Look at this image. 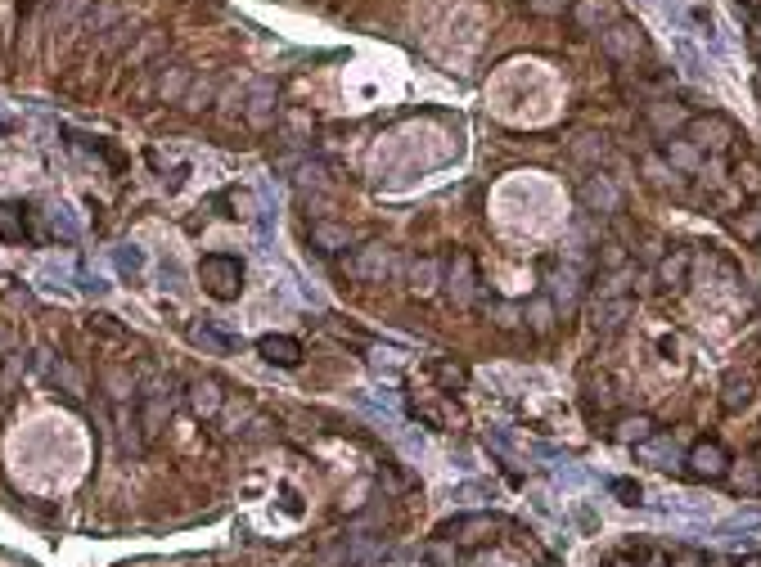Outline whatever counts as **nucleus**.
Returning a JSON list of instances; mask_svg holds the SVG:
<instances>
[{
    "label": "nucleus",
    "instance_id": "obj_29",
    "mask_svg": "<svg viewBox=\"0 0 761 567\" xmlns=\"http://www.w3.org/2000/svg\"><path fill=\"white\" fill-rule=\"evenodd\" d=\"M726 410H744L748 401H753V383L748 378H726Z\"/></svg>",
    "mask_w": 761,
    "mask_h": 567
},
{
    "label": "nucleus",
    "instance_id": "obj_8",
    "mask_svg": "<svg viewBox=\"0 0 761 567\" xmlns=\"http://www.w3.org/2000/svg\"><path fill=\"white\" fill-rule=\"evenodd\" d=\"M279 113V91H275V82H257L253 91H249V104H244V122L253 126V131H266L270 122Z\"/></svg>",
    "mask_w": 761,
    "mask_h": 567
},
{
    "label": "nucleus",
    "instance_id": "obj_30",
    "mask_svg": "<svg viewBox=\"0 0 761 567\" xmlns=\"http://www.w3.org/2000/svg\"><path fill=\"white\" fill-rule=\"evenodd\" d=\"M631 266H622V270H613V275H609V284H600V302H604V298H631Z\"/></svg>",
    "mask_w": 761,
    "mask_h": 567
},
{
    "label": "nucleus",
    "instance_id": "obj_36",
    "mask_svg": "<svg viewBox=\"0 0 761 567\" xmlns=\"http://www.w3.org/2000/svg\"><path fill=\"white\" fill-rule=\"evenodd\" d=\"M577 153H581V158H595V162H604V153H609V149H604V140H595V135H581V140H577Z\"/></svg>",
    "mask_w": 761,
    "mask_h": 567
},
{
    "label": "nucleus",
    "instance_id": "obj_41",
    "mask_svg": "<svg viewBox=\"0 0 761 567\" xmlns=\"http://www.w3.org/2000/svg\"><path fill=\"white\" fill-rule=\"evenodd\" d=\"M649 567H667V563H662V554H653V559H649Z\"/></svg>",
    "mask_w": 761,
    "mask_h": 567
},
{
    "label": "nucleus",
    "instance_id": "obj_31",
    "mask_svg": "<svg viewBox=\"0 0 761 567\" xmlns=\"http://www.w3.org/2000/svg\"><path fill=\"white\" fill-rule=\"evenodd\" d=\"M649 117H653V126H658L667 140H671V131L689 126V122H685V113H676V109H667V104H653V109H649Z\"/></svg>",
    "mask_w": 761,
    "mask_h": 567
},
{
    "label": "nucleus",
    "instance_id": "obj_33",
    "mask_svg": "<svg viewBox=\"0 0 761 567\" xmlns=\"http://www.w3.org/2000/svg\"><path fill=\"white\" fill-rule=\"evenodd\" d=\"M527 9L541 14V18H559L563 9H572V0H527Z\"/></svg>",
    "mask_w": 761,
    "mask_h": 567
},
{
    "label": "nucleus",
    "instance_id": "obj_22",
    "mask_svg": "<svg viewBox=\"0 0 761 567\" xmlns=\"http://www.w3.org/2000/svg\"><path fill=\"white\" fill-rule=\"evenodd\" d=\"M554 316H559V311H554L550 298H532V302L522 307V320H527L532 334H550V329H554Z\"/></svg>",
    "mask_w": 761,
    "mask_h": 567
},
{
    "label": "nucleus",
    "instance_id": "obj_9",
    "mask_svg": "<svg viewBox=\"0 0 761 567\" xmlns=\"http://www.w3.org/2000/svg\"><path fill=\"white\" fill-rule=\"evenodd\" d=\"M685 131H689V144H698V149H726V144L735 140V126H730L726 117H717V113H712V117H694Z\"/></svg>",
    "mask_w": 761,
    "mask_h": 567
},
{
    "label": "nucleus",
    "instance_id": "obj_1",
    "mask_svg": "<svg viewBox=\"0 0 761 567\" xmlns=\"http://www.w3.org/2000/svg\"><path fill=\"white\" fill-rule=\"evenodd\" d=\"M199 284H203L208 298L235 302V298L244 293V261L230 257V252H208V257L199 261Z\"/></svg>",
    "mask_w": 761,
    "mask_h": 567
},
{
    "label": "nucleus",
    "instance_id": "obj_13",
    "mask_svg": "<svg viewBox=\"0 0 761 567\" xmlns=\"http://www.w3.org/2000/svg\"><path fill=\"white\" fill-rule=\"evenodd\" d=\"M631 311H635L631 298H604L600 311H595V329H600V334H618V329L631 320Z\"/></svg>",
    "mask_w": 761,
    "mask_h": 567
},
{
    "label": "nucleus",
    "instance_id": "obj_14",
    "mask_svg": "<svg viewBox=\"0 0 761 567\" xmlns=\"http://www.w3.org/2000/svg\"><path fill=\"white\" fill-rule=\"evenodd\" d=\"M311 243H316L325 257H334V252H347V248H352V230L338 226V221H316V226H311Z\"/></svg>",
    "mask_w": 761,
    "mask_h": 567
},
{
    "label": "nucleus",
    "instance_id": "obj_23",
    "mask_svg": "<svg viewBox=\"0 0 761 567\" xmlns=\"http://www.w3.org/2000/svg\"><path fill=\"white\" fill-rule=\"evenodd\" d=\"M221 387L217 383H194L190 387V406H194V415H203V419H217V410H221Z\"/></svg>",
    "mask_w": 761,
    "mask_h": 567
},
{
    "label": "nucleus",
    "instance_id": "obj_10",
    "mask_svg": "<svg viewBox=\"0 0 761 567\" xmlns=\"http://www.w3.org/2000/svg\"><path fill=\"white\" fill-rule=\"evenodd\" d=\"M257 356H261L266 365L293 369V365H302V342L288 338V334H266V338H257Z\"/></svg>",
    "mask_w": 761,
    "mask_h": 567
},
{
    "label": "nucleus",
    "instance_id": "obj_19",
    "mask_svg": "<svg viewBox=\"0 0 761 567\" xmlns=\"http://www.w3.org/2000/svg\"><path fill=\"white\" fill-rule=\"evenodd\" d=\"M190 342H194V347H208V351H217V356H230V351L239 347V338L221 334L217 325H194V329H190Z\"/></svg>",
    "mask_w": 761,
    "mask_h": 567
},
{
    "label": "nucleus",
    "instance_id": "obj_26",
    "mask_svg": "<svg viewBox=\"0 0 761 567\" xmlns=\"http://www.w3.org/2000/svg\"><path fill=\"white\" fill-rule=\"evenodd\" d=\"M428 369H433V378H437V387H442V392H455V387H464V383H469V369H464V365H455V360H433Z\"/></svg>",
    "mask_w": 761,
    "mask_h": 567
},
{
    "label": "nucleus",
    "instance_id": "obj_11",
    "mask_svg": "<svg viewBox=\"0 0 761 567\" xmlns=\"http://www.w3.org/2000/svg\"><path fill=\"white\" fill-rule=\"evenodd\" d=\"M689 468H694V477L717 482V477H726V473H730V455L721 451L717 442H698V446L689 451Z\"/></svg>",
    "mask_w": 761,
    "mask_h": 567
},
{
    "label": "nucleus",
    "instance_id": "obj_35",
    "mask_svg": "<svg viewBox=\"0 0 761 567\" xmlns=\"http://www.w3.org/2000/svg\"><path fill=\"white\" fill-rule=\"evenodd\" d=\"M609 491H613V495H618L622 504H639V495H644V491H639L635 482H627V477H618V482H609Z\"/></svg>",
    "mask_w": 761,
    "mask_h": 567
},
{
    "label": "nucleus",
    "instance_id": "obj_43",
    "mask_svg": "<svg viewBox=\"0 0 761 567\" xmlns=\"http://www.w3.org/2000/svg\"><path fill=\"white\" fill-rule=\"evenodd\" d=\"M545 567H559V563H545Z\"/></svg>",
    "mask_w": 761,
    "mask_h": 567
},
{
    "label": "nucleus",
    "instance_id": "obj_25",
    "mask_svg": "<svg viewBox=\"0 0 761 567\" xmlns=\"http://www.w3.org/2000/svg\"><path fill=\"white\" fill-rule=\"evenodd\" d=\"M685 275H689V252H671V257L658 261V279H662L667 288H680Z\"/></svg>",
    "mask_w": 761,
    "mask_h": 567
},
{
    "label": "nucleus",
    "instance_id": "obj_5",
    "mask_svg": "<svg viewBox=\"0 0 761 567\" xmlns=\"http://www.w3.org/2000/svg\"><path fill=\"white\" fill-rule=\"evenodd\" d=\"M167 419H171V396L162 392V383H149V387L140 392V415H135V424L144 428V437H158V433L167 428Z\"/></svg>",
    "mask_w": 761,
    "mask_h": 567
},
{
    "label": "nucleus",
    "instance_id": "obj_40",
    "mask_svg": "<svg viewBox=\"0 0 761 567\" xmlns=\"http://www.w3.org/2000/svg\"><path fill=\"white\" fill-rule=\"evenodd\" d=\"M703 567H730V563H726V559H707Z\"/></svg>",
    "mask_w": 761,
    "mask_h": 567
},
{
    "label": "nucleus",
    "instance_id": "obj_3",
    "mask_svg": "<svg viewBox=\"0 0 761 567\" xmlns=\"http://www.w3.org/2000/svg\"><path fill=\"white\" fill-rule=\"evenodd\" d=\"M577 199H581V208L595 212V217H613V212H622V190H618V181L604 176V171H590V176L581 181Z\"/></svg>",
    "mask_w": 761,
    "mask_h": 567
},
{
    "label": "nucleus",
    "instance_id": "obj_12",
    "mask_svg": "<svg viewBox=\"0 0 761 567\" xmlns=\"http://www.w3.org/2000/svg\"><path fill=\"white\" fill-rule=\"evenodd\" d=\"M572 18L581 32H604L609 23H618V5L613 0H572Z\"/></svg>",
    "mask_w": 761,
    "mask_h": 567
},
{
    "label": "nucleus",
    "instance_id": "obj_21",
    "mask_svg": "<svg viewBox=\"0 0 761 567\" xmlns=\"http://www.w3.org/2000/svg\"><path fill=\"white\" fill-rule=\"evenodd\" d=\"M437 279H442V261H437V257H424V261L410 266V288H415L419 298H428V293L437 288Z\"/></svg>",
    "mask_w": 761,
    "mask_h": 567
},
{
    "label": "nucleus",
    "instance_id": "obj_15",
    "mask_svg": "<svg viewBox=\"0 0 761 567\" xmlns=\"http://www.w3.org/2000/svg\"><path fill=\"white\" fill-rule=\"evenodd\" d=\"M492 532H496V518H487V513H478V518H460V523L446 527V536H451V541H464V545L487 541Z\"/></svg>",
    "mask_w": 761,
    "mask_h": 567
},
{
    "label": "nucleus",
    "instance_id": "obj_17",
    "mask_svg": "<svg viewBox=\"0 0 761 567\" xmlns=\"http://www.w3.org/2000/svg\"><path fill=\"white\" fill-rule=\"evenodd\" d=\"M190 82H194L190 68H167V73L158 77V100H162V104H180L185 91H190Z\"/></svg>",
    "mask_w": 761,
    "mask_h": 567
},
{
    "label": "nucleus",
    "instance_id": "obj_34",
    "mask_svg": "<svg viewBox=\"0 0 761 567\" xmlns=\"http://www.w3.org/2000/svg\"><path fill=\"white\" fill-rule=\"evenodd\" d=\"M104 383H109V396H113V401H127L131 378L122 374V369H109V374H104Z\"/></svg>",
    "mask_w": 761,
    "mask_h": 567
},
{
    "label": "nucleus",
    "instance_id": "obj_18",
    "mask_svg": "<svg viewBox=\"0 0 761 567\" xmlns=\"http://www.w3.org/2000/svg\"><path fill=\"white\" fill-rule=\"evenodd\" d=\"M0 239L23 243L27 239V208L23 203H0Z\"/></svg>",
    "mask_w": 761,
    "mask_h": 567
},
{
    "label": "nucleus",
    "instance_id": "obj_7",
    "mask_svg": "<svg viewBox=\"0 0 761 567\" xmlns=\"http://www.w3.org/2000/svg\"><path fill=\"white\" fill-rule=\"evenodd\" d=\"M581 270L577 266H559L554 275H550V302H554V311H563V316H572L577 311V302H581Z\"/></svg>",
    "mask_w": 761,
    "mask_h": 567
},
{
    "label": "nucleus",
    "instance_id": "obj_32",
    "mask_svg": "<svg viewBox=\"0 0 761 567\" xmlns=\"http://www.w3.org/2000/svg\"><path fill=\"white\" fill-rule=\"evenodd\" d=\"M492 320H496V329H518V325H522V307L496 302V307H492Z\"/></svg>",
    "mask_w": 761,
    "mask_h": 567
},
{
    "label": "nucleus",
    "instance_id": "obj_37",
    "mask_svg": "<svg viewBox=\"0 0 761 567\" xmlns=\"http://www.w3.org/2000/svg\"><path fill=\"white\" fill-rule=\"evenodd\" d=\"M113 257H118V270H127V275H135V270L144 266V257H140V248H118Z\"/></svg>",
    "mask_w": 761,
    "mask_h": 567
},
{
    "label": "nucleus",
    "instance_id": "obj_27",
    "mask_svg": "<svg viewBox=\"0 0 761 567\" xmlns=\"http://www.w3.org/2000/svg\"><path fill=\"white\" fill-rule=\"evenodd\" d=\"M644 176H649L658 190H680V171L667 167L662 158H644Z\"/></svg>",
    "mask_w": 761,
    "mask_h": 567
},
{
    "label": "nucleus",
    "instance_id": "obj_24",
    "mask_svg": "<svg viewBox=\"0 0 761 567\" xmlns=\"http://www.w3.org/2000/svg\"><path fill=\"white\" fill-rule=\"evenodd\" d=\"M667 158H671L676 171H694V167L703 162V149L689 144V140H667Z\"/></svg>",
    "mask_w": 761,
    "mask_h": 567
},
{
    "label": "nucleus",
    "instance_id": "obj_20",
    "mask_svg": "<svg viewBox=\"0 0 761 567\" xmlns=\"http://www.w3.org/2000/svg\"><path fill=\"white\" fill-rule=\"evenodd\" d=\"M180 104H185L190 113H203V109H212V104H217V77H194Z\"/></svg>",
    "mask_w": 761,
    "mask_h": 567
},
{
    "label": "nucleus",
    "instance_id": "obj_6",
    "mask_svg": "<svg viewBox=\"0 0 761 567\" xmlns=\"http://www.w3.org/2000/svg\"><path fill=\"white\" fill-rule=\"evenodd\" d=\"M446 288L455 298V307H473L478 302V266L469 252H455V261L446 266Z\"/></svg>",
    "mask_w": 761,
    "mask_h": 567
},
{
    "label": "nucleus",
    "instance_id": "obj_16",
    "mask_svg": "<svg viewBox=\"0 0 761 567\" xmlns=\"http://www.w3.org/2000/svg\"><path fill=\"white\" fill-rule=\"evenodd\" d=\"M613 437L622 446H644V442H653V419L649 415H627V419H618Z\"/></svg>",
    "mask_w": 761,
    "mask_h": 567
},
{
    "label": "nucleus",
    "instance_id": "obj_39",
    "mask_svg": "<svg viewBox=\"0 0 761 567\" xmlns=\"http://www.w3.org/2000/svg\"><path fill=\"white\" fill-rule=\"evenodd\" d=\"M735 230H739L744 239H761V212H753V217H739V221H735Z\"/></svg>",
    "mask_w": 761,
    "mask_h": 567
},
{
    "label": "nucleus",
    "instance_id": "obj_2",
    "mask_svg": "<svg viewBox=\"0 0 761 567\" xmlns=\"http://www.w3.org/2000/svg\"><path fill=\"white\" fill-rule=\"evenodd\" d=\"M600 41H604V54L609 59H618V64H635V54H644V27L631 23V18H618V23H609L604 32H600Z\"/></svg>",
    "mask_w": 761,
    "mask_h": 567
},
{
    "label": "nucleus",
    "instance_id": "obj_28",
    "mask_svg": "<svg viewBox=\"0 0 761 567\" xmlns=\"http://www.w3.org/2000/svg\"><path fill=\"white\" fill-rule=\"evenodd\" d=\"M595 248H600V252H595V257H600V266H604V270H609V275H613V270H622V266H627V248H622V243H618V239H604V243H595Z\"/></svg>",
    "mask_w": 761,
    "mask_h": 567
},
{
    "label": "nucleus",
    "instance_id": "obj_38",
    "mask_svg": "<svg viewBox=\"0 0 761 567\" xmlns=\"http://www.w3.org/2000/svg\"><path fill=\"white\" fill-rule=\"evenodd\" d=\"M91 329H100V334H109V338H127V329H122L113 316H95V320H91Z\"/></svg>",
    "mask_w": 761,
    "mask_h": 567
},
{
    "label": "nucleus",
    "instance_id": "obj_4",
    "mask_svg": "<svg viewBox=\"0 0 761 567\" xmlns=\"http://www.w3.org/2000/svg\"><path fill=\"white\" fill-rule=\"evenodd\" d=\"M352 275H356L361 284H387V279L396 275V252H392L387 243H366V248H356Z\"/></svg>",
    "mask_w": 761,
    "mask_h": 567
},
{
    "label": "nucleus",
    "instance_id": "obj_42",
    "mask_svg": "<svg viewBox=\"0 0 761 567\" xmlns=\"http://www.w3.org/2000/svg\"><path fill=\"white\" fill-rule=\"evenodd\" d=\"M744 567H761V563H744Z\"/></svg>",
    "mask_w": 761,
    "mask_h": 567
}]
</instances>
